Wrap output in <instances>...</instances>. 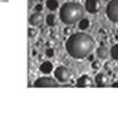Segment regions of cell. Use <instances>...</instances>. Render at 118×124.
Returning a JSON list of instances; mask_svg holds the SVG:
<instances>
[{"label": "cell", "mask_w": 118, "mask_h": 124, "mask_svg": "<svg viewBox=\"0 0 118 124\" xmlns=\"http://www.w3.org/2000/svg\"><path fill=\"white\" fill-rule=\"evenodd\" d=\"M97 56L99 58V59H107V58L109 56V49L106 45H101L97 49Z\"/></svg>", "instance_id": "cell-11"}, {"label": "cell", "mask_w": 118, "mask_h": 124, "mask_svg": "<svg viewBox=\"0 0 118 124\" xmlns=\"http://www.w3.org/2000/svg\"><path fill=\"white\" fill-rule=\"evenodd\" d=\"M0 1H3V3H5V1H8V0H0Z\"/></svg>", "instance_id": "cell-20"}, {"label": "cell", "mask_w": 118, "mask_h": 124, "mask_svg": "<svg viewBox=\"0 0 118 124\" xmlns=\"http://www.w3.org/2000/svg\"><path fill=\"white\" fill-rule=\"evenodd\" d=\"M39 70L43 73V74H50L51 71L54 70V67L50 62H43L39 67Z\"/></svg>", "instance_id": "cell-10"}, {"label": "cell", "mask_w": 118, "mask_h": 124, "mask_svg": "<svg viewBox=\"0 0 118 124\" xmlns=\"http://www.w3.org/2000/svg\"><path fill=\"white\" fill-rule=\"evenodd\" d=\"M83 13H84V9L80 4L76 1L65 3L62 5L60 10H59V18H60V20L64 24L73 25L82 19Z\"/></svg>", "instance_id": "cell-2"}, {"label": "cell", "mask_w": 118, "mask_h": 124, "mask_svg": "<svg viewBox=\"0 0 118 124\" xmlns=\"http://www.w3.org/2000/svg\"><path fill=\"white\" fill-rule=\"evenodd\" d=\"M35 88H57L59 86L58 82L50 77H40L34 82Z\"/></svg>", "instance_id": "cell-5"}, {"label": "cell", "mask_w": 118, "mask_h": 124, "mask_svg": "<svg viewBox=\"0 0 118 124\" xmlns=\"http://www.w3.org/2000/svg\"><path fill=\"white\" fill-rule=\"evenodd\" d=\"M117 33H118V29H117Z\"/></svg>", "instance_id": "cell-21"}, {"label": "cell", "mask_w": 118, "mask_h": 124, "mask_svg": "<svg viewBox=\"0 0 118 124\" xmlns=\"http://www.w3.org/2000/svg\"><path fill=\"white\" fill-rule=\"evenodd\" d=\"M70 70L64 67V65H59L58 68L54 69V77H55V80L59 83H67L68 80L70 79Z\"/></svg>", "instance_id": "cell-4"}, {"label": "cell", "mask_w": 118, "mask_h": 124, "mask_svg": "<svg viewBox=\"0 0 118 124\" xmlns=\"http://www.w3.org/2000/svg\"><path fill=\"white\" fill-rule=\"evenodd\" d=\"M106 14L110 21L118 23V0H109L106 8Z\"/></svg>", "instance_id": "cell-3"}, {"label": "cell", "mask_w": 118, "mask_h": 124, "mask_svg": "<svg viewBox=\"0 0 118 124\" xmlns=\"http://www.w3.org/2000/svg\"><path fill=\"white\" fill-rule=\"evenodd\" d=\"M94 83L99 88H104V86L109 85V77L106 74V73H98L94 78Z\"/></svg>", "instance_id": "cell-7"}, {"label": "cell", "mask_w": 118, "mask_h": 124, "mask_svg": "<svg viewBox=\"0 0 118 124\" xmlns=\"http://www.w3.org/2000/svg\"><path fill=\"white\" fill-rule=\"evenodd\" d=\"M43 21H44V16L42 13H35L29 18V23L33 26H40L43 24Z\"/></svg>", "instance_id": "cell-9"}, {"label": "cell", "mask_w": 118, "mask_h": 124, "mask_svg": "<svg viewBox=\"0 0 118 124\" xmlns=\"http://www.w3.org/2000/svg\"><path fill=\"white\" fill-rule=\"evenodd\" d=\"M76 85L78 86V88H88V86L93 85V80L89 75H82V77L78 78Z\"/></svg>", "instance_id": "cell-8"}, {"label": "cell", "mask_w": 118, "mask_h": 124, "mask_svg": "<svg viewBox=\"0 0 118 124\" xmlns=\"http://www.w3.org/2000/svg\"><path fill=\"white\" fill-rule=\"evenodd\" d=\"M47 8L51 11H55L59 8V1L58 0H47Z\"/></svg>", "instance_id": "cell-13"}, {"label": "cell", "mask_w": 118, "mask_h": 124, "mask_svg": "<svg viewBox=\"0 0 118 124\" xmlns=\"http://www.w3.org/2000/svg\"><path fill=\"white\" fill-rule=\"evenodd\" d=\"M45 55L48 56V58H51L54 55V50L53 49H47V52H45Z\"/></svg>", "instance_id": "cell-16"}, {"label": "cell", "mask_w": 118, "mask_h": 124, "mask_svg": "<svg viewBox=\"0 0 118 124\" xmlns=\"http://www.w3.org/2000/svg\"><path fill=\"white\" fill-rule=\"evenodd\" d=\"M65 49L68 54L74 59H84L93 52L94 40L89 34L85 33L72 34L65 43Z\"/></svg>", "instance_id": "cell-1"}, {"label": "cell", "mask_w": 118, "mask_h": 124, "mask_svg": "<svg viewBox=\"0 0 118 124\" xmlns=\"http://www.w3.org/2000/svg\"><path fill=\"white\" fill-rule=\"evenodd\" d=\"M42 9H43V5H42V4L35 5V11H36V13H40V11H42Z\"/></svg>", "instance_id": "cell-18"}, {"label": "cell", "mask_w": 118, "mask_h": 124, "mask_svg": "<svg viewBox=\"0 0 118 124\" xmlns=\"http://www.w3.org/2000/svg\"><path fill=\"white\" fill-rule=\"evenodd\" d=\"M28 33H29V36H30V38H34V36L36 35V31L34 30V29H29Z\"/></svg>", "instance_id": "cell-17"}, {"label": "cell", "mask_w": 118, "mask_h": 124, "mask_svg": "<svg viewBox=\"0 0 118 124\" xmlns=\"http://www.w3.org/2000/svg\"><path fill=\"white\" fill-rule=\"evenodd\" d=\"M109 55L112 56V59L118 60V44H114L109 50Z\"/></svg>", "instance_id": "cell-15"}, {"label": "cell", "mask_w": 118, "mask_h": 124, "mask_svg": "<svg viewBox=\"0 0 118 124\" xmlns=\"http://www.w3.org/2000/svg\"><path fill=\"white\" fill-rule=\"evenodd\" d=\"M112 86H113V88H118V82H114V83L112 84Z\"/></svg>", "instance_id": "cell-19"}, {"label": "cell", "mask_w": 118, "mask_h": 124, "mask_svg": "<svg viewBox=\"0 0 118 124\" xmlns=\"http://www.w3.org/2000/svg\"><path fill=\"white\" fill-rule=\"evenodd\" d=\"M89 20L88 19H85V18H83V19H80L79 20V24H78V26H79V30H87L88 28H89Z\"/></svg>", "instance_id": "cell-14"}, {"label": "cell", "mask_w": 118, "mask_h": 124, "mask_svg": "<svg viewBox=\"0 0 118 124\" xmlns=\"http://www.w3.org/2000/svg\"><path fill=\"white\" fill-rule=\"evenodd\" d=\"M84 9L89 14H97L102 9V4L99 0H85Z\"/></svg>", "instance_id": "cell-6"}, {"label": "cell", "mask_w": 118, "mask_h": 124, "mask_svg": "<svg viewBox=\"0 0 118 124\" xmlns=\"http://www.w3.org/2000/svg\"><path fill=\"white\" fill-rule=\"evenodd\" d=\"M45 20H47V25L48 26H55L58 24V16L55 15V14H49Z\"/></svg>", "instance_id": "cell-12"}, {"label": "cell", "mask_w": 118, "mask_h": 124, "mask_svg": "<svg viewBox=\"0 0 118 124\" xmlns=\"http://www.w3.org/2000/svg\"><path fill=\"white\" fill-rule=\"evenodd\" d=\"M107 1H108V0H107Z\"/></svg>", "instance_id": "cell-22"}]
</instances>
